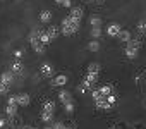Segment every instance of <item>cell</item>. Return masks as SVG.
I'll list each match as a JSON object with an SVG mask.
<instances>
[{
  "instance_id": "29",
  "label": "cell",
  "mask_w": 146,
  "mask_h": 129,
  "mask_svg": "<svg viewBox=\"0 0 146 129\" xmlns=\"http://www.w3.org/2000/svg\"><path fill=\"white\" fill-rule=\"evenodd\" d=\"M93 2H96V4H103L105 0H93Z\"/></svg>"
},
{
  "instance_id": "10",
  "label": "cell",
  "mask_w": 146,
  "mask_h": 129,
  "mask_svg": "<svg viewBox=\"0 0 146 129\" xmlns=\"http://www.w3.org/2000/svg\"><path fill=\"white\" fill-rule=\"evenodd\" d=\"M67 81H69V78L65 76V74H57V76H53L52 78V86L53 88H64L65 84H67Z\"/></svg>"
},
{
  "instance_id": "19",
  "label": "cell",
  "mask_w": 146,
  "mask_h": 129,
  "mask_svg": "<svg viewBox=\"0 0 146 129\" xmlns=\"http://www.w3.org/2000/svg\"><path fill=\"white\" fill-rule=\"evenodd\" d=\"M102 24H103V23H102V19H100L98 16H91V17H90V26H91V28H102Z\"/></svg>"
},
{
  "instance_id": "4",
  "label": "cell",
  "mask_w": 146,
  "mask_h": 129,
  "mask_svg": "<svg viewBox=\"0 0 146 129\" xmlns=\"http://www.w3.org/2000/svg\"><path fill=\"white\" fill-rule=\"evenodd\" d=\"M93 102H95V107H96L98 110L110 112V110L117 105V93H113V95H110V96H95Z\"/></svg>"
},
{
  "instance_id": "8",
  "label": "cell",
  "mask_w": 146,
  "mask_h": 129,
  "mask_svg": "<svg viewBox=\"0 0 146 129\" xmlns=\"http://www.w3.org/2000/svg\"><path fill=\"white\" fill-rule=\"evenodd\" d=\"M40 74L43 78H46V79H52L55 76V69H53V66H52L50 62H43L41 66H40Z\"/></svg>"
},
{
  "instance_id": "17",
  "label": "cell",
  "mask_w": 146,
  "mask_h": 129,
  "mask_svg": "<svg viewBox=\"0 0 146 129\" xmlns=\"http://www.w3.org/2000/svg\"><path fill=\"white\" fill-rule=\"evenodd\" d=\"M52 17H53V14H52L50 11H46V9L40 12V23H41V24H50Z\"/></svg>"
},
{
  "instance_id": "23",
  "label": "cell",
  "mask_w": 146,
  "mask_h": 129,
  "mask_svg": "<svg viewBox=\"0 0 146 129\" xmlns=\"http://www.w3.org/2000/svg\"><path fill=\"white\" fill-rule=\"evenodd\" d=\"M137 33L139 35H146V19H141L137 23Z\"/></svg>"
},
{
  "instance_id": "16",
  "label": "cell",
  "mask_w": 146,
  "mask_h": 129,
  "mask_svg": "<svg viewBox=\"0 0 146 129\" xmlns=\"http://www.w3.org/2000/svg\"><path fill=\"white\" fill-rule=\"evenodd\" d=\"M17 108H19L17 105H11V103H7V105H5V115H7V119L12 120V119L17 115Z\"/></svg>"
},
{
  "instance_id": "25",
  "label": "cell",
  "mask_w": 146,
  "mask_h": 129,
  "mask_svg": "<svg viewBox=\"0 0 146 129\" xmlns=\"http://www.w3.org/2000/svg\"><path fill=\"white\" fill-rule=\"evenodd\" d=\"M9 90H11V86H7L5 83L0 81V95H7V93H9Z\"/></svg>"
},
{
  "instance_id": "27",
  "label": "cell",
  "mask_w": 146,
  "mask_h": 129,
  "mask_svg": "<svg viewBox=\"0 0 146 129\" xmlns=\"http://www.w3.org/2000/svg\"><path fill=\"white\" fill-rule=\"evenodd\" d=\"M21 129H35V127L29 126V124H24V126H21Z\"/></svg>"
},
{
  "instance_id": "5",
  "label": "cell",
  "mask_w": 146,
  "mask_h": 129,
  "mask_svg": "<svg viewBox=\"0 0 146 129\" xmlns=\"http://www.w3.org/2000/svg\"><path fill=\"white\" fill-rule=\"evenodd\" d=\"M139 50H141V41L139 40H134L131 38L127 43H125V48H124V53L129 60H136L139 57Z\"/></svg>"
},
{
  "instance_id": "15",
  "label": "cell",
  "mask_w": 146,
  "mask_h": 129,
  "mask_svg": "<svg viewBox=\"0 0 146 129\" xmlns=\"http://www.w3.org/2000/svg\"><path fill=\"white\" fill-rule=\"evenodd\" d=\"M45 31H46V35H48V38L52 41H55L58 38V35H60V28L58 26H48V28H45Z\"/></svg>"
},
{
  "instance_id": "32",
  "label": "cell",
  "mask_w": 146,
  "mask_h": 129,
  "mask_svg": "<svg viewBox=\"0 0 146 129\" xmlns=\"http://www.w3.org/2000/svg\"><path fill=\"white\" fill-rule=\"evenodd\" d=\"M5 129H7V127H5Z\"/></svg>"
},
{
  "instance_id": "28",
  "label": "cell",
  "mask_w": 146,
  "mask_h": 129,
  "mask_svg": "<svg viewBox=\"0 0 146 129\" xmlns=\"http://www.w3.org/2000/svg\"><path fill=\"white\" fill-rule=\"evenodd\" d=\"M55 4H58V5H62V4H64V0H55Z\"/></svg>"
},
{
  "instance_id": "2",
  "label": "cell",
  "mask_w": 146,
  "mask_h": 129,
  "mask_svg": "<svg viewBox=\"0 0 146 129\" xmlns=\"http://www.w3.org/2000/svg\"><path fill=\"white\" fill-rule=\"evenodd\" d=\"M79 28H81V21L70 17V16L67 14V16L62 19V23H60V35H64V36H72V35H76V33L79 31Z\"/></svg>"
},
{
  "instance_id": "1",
  "label": "cell",
  "mask_w": 146,
  "mask_h": 129,
  "mask_svg": "<svg viewBox=\"0 0 146 129\" xmlns=\"http://www.w3.org/2000/svg\"><path fill=\"white\" fill-rule=\"evenodd\" d=\"M100 71H102V66L98 62H91L88 69H86V74L83 78V81L79 83L78 86V91L81 95H86V93H91L95 88H96V83H98V78H100Z\"/></svg>"
},
{
  "instance_id": "30",
  "label": "cell",
  "mask_w": 146,
  "mask_h": 129,
  "mask_svg": "<svg viewBox=\"0 0 146 129\" xmlns=\"http://www.w3.org/2000/svg\"><path fill=\"white\" fill-rule=\"evenodd\" d=\"M45 129H53V126H52V124H48V126H45Z\"/></svg>"
},
{
  "instance_id": "26",
  "label": "cell",
  "mask_w": 146,
  "mask_h": 129,
  "mask_svg": "<svg viewBox=\"0 0 146 129\" xmlns=\"http://www.w3.org/2000/svg\"><path fill=\"white\" fill-rule=\"evenodd\" d=\"M9 124V119H0V129H5Z\"/></svg>"
},
{
  "instance_id": "31",
  "label": "cell",
  "mask_w": 146,
  "mask_h": 129,
  "mask_svg": "<svg viewBox=\"0 0 146 129\" xmlns=\"http://www.w3.org/2000/svg\"><path fill=\"white\" fill-rule=\"evenodd\" d=\"M110 129H115V127H110Z\"/></svg>"
},
{
  "instance_id": "6",
  "label": "cell",
  "mask_w": 146,
  "mask_h": 129,
  "mask_svg": "<svg viewBox=\"0 0 146 129\" xmlns=\"http://www.w3.org/2000/svg\"><path fill=\"white\" fill-rule=\"evenodd\" d=\"M53 117H55V102L53 100H46L43 103V108H41V120L45 124H52Z\"/></svg>"
},
{
  "instance_id": "12",
  "label": "cell",
  "mask_w": 146,
  "mask_h": 129,
  "mask_svg": "<svg viewBox=\"0 0 146 129\" xmlns=\"http://www.w3.org/2000/svg\"><path fill=\"white\" fill-rule=\"evenodd\" d=\"M11 71L14 72V76H23L24 74V64H23V60H14L11 64Z\"/></svg>"
},
{
  "instance_id": "21",
  "label": "cell",
  "mask_w": 146,
  "mask_h": 129,
  "mask_svg": "<svg viewBox=\"0 0 146 129\" xmlns=\"http://www.w3.org/2000/svg\"><path fill=\"white\" fill-rule=\"evenodd\" d=\"M88 50L93 52V53L98 52V50H100V40H91V41L88 43Z\"/></svg>"
},
{
  "instance_id": "22",
  "label": "cell",
  "mask_w": 146,
  "mask_h": 129,
  "mask_svg": "<svg viewBox=\"0 0 146 129\" xmlns=\"http://www.w3.org/2000/svg\"><path fill=\"white\" fill-rule=\"evenodd\" d=\"M40 38H41V41H43V45H46V47H48V45L52 43V40L48 38V35H46V31H45L43 28L40 29Z\"/></svg>"
},
{
  "instance_id": "7",
  "label": "cell",
  "mask_w": 146,
  "mask_h": 129,
  "mask_svg": "<svg viewBox=\"0 0 146 129\" xmlns=\"http://www.w3.org/2000/svg\"><path fill=\"white\" fill-rule=\"evenodd\" d=\"M58 102L64 105V110L67 114H72L74 112V98H72V95L67 91V90H60L58 91Z\"/></svg>"
},
{
  "instance_id": "11",
  "label": "cell",
  "mask_w": 146,
  "mask_h": 129,
  "mask_svg": "<svg viewBox=\"0 0 146 129\" xmlns=\"http://www.w3.org/2000/svg\"><path fill=\"white\" fill-rule=\"evenodd\" d=\"M0 81L5 83L7 86H12V84H14V81H16V76H14V72H12V71H4L2 74H0Z\"/></svg>"
},
{
  "instance_id": "3",
  "label": "cell",
  "mask_w": 146,
  "mask_h": 129,
  "mask_svg": "<svg viewBox=\"0 0 146 129\" xmlns=\"http://www.w3.org/2000/svg\"><path fill=\"white\" fill-rule=\"evenodd\" d=\"M40 29H41V28H33V29L29 31L28 40H29V45H31L33 52L38 53V55H43L45 50H46V45H43V41H41V38H40Z\"/></svg>"
},
{
  "instance_id": "13",
  "label": "cell",
  "mask_w": 146,
  "mask_h": 129,
  "mask_svg": "<svg viewBox=\"0 0 146 129\" xmlns=\"http://www.w3.org/2000/svg\"><path fill=\"white\" fill-rule=\"evenodd\" d=\"M69 16H70V17H74V19H78V21H83V17H84V9H83V7H79V5L70 7Z\"/></svg>"
},
{
  "instance_id": "20",
  "label": "cell",
  "mask_w": 146,
  "mask_h": 129,
  "mask_svg": "<svg viewBox=\"0 0 146 129\" xmlns=\"http://www.w3.org/2000/svg\"><path fill=\"white\" fill-rule=\"evenodd\" d=\"M90 35H91V38H93V40H100V38H102V35H103V29H102V28H91Z\"/></svg>"
},
{
  "instance_id": "14",
  "label": "cell",
  "mask_w": 146,
  "mask_h": 129,
  "mask_svg": "<svg viewBox=\"0 0 146 129\" xmlns=\"http://www.w3.org/2000/svg\"><path fill=\"white\" fill-rule=\"evenodd\" d=\"M16 98H17V105L19 107H28L31 103V96L28 93H17Z\"/></svg>"
},
{
  "instance_id": "9",
  "label": "cell",
  "mask_w": 146,
  "mask_h": 129,
  "mask_svg": "<svg viewBox=\"0 0 146 129\" xmlns=\"http://www.w3.org/2000/svg\"><path fill=\"white\" fill-rule=\"evenodd\" d=\"M120 31H122V26H120L119 23H110V24L107 26V29H105V35H107L108 38H115V40H117V36H119Z\"/></svg>"
},
{
  "instance_id": "24",
  "label": "cell",
  "mask_w": 146,
  "mask_h": 129,
  "mask_svg": "<svg viewBox=\"0 0 146 129\" xmlns=\"http://www.w3.org/2000/svg\"><path fill=\"white\" fill-rule=\"evenodd\" d=\"M14 60H23V55H24V52H23V48H17V50H14Z\"/></svg>"
},
{
  "instance_id": "18",
  "label": "cell",
  "mask_w": 146,
  "mask_h": 129,
  "mask_svg": "<svg viewBox=\"0 0 146 129\" xmlns=\"http://www.w3.org/2000/svg\"><path fill=\"white\" fill-rule=\"evenodd\" d=\"M131 38H132V36H131V33H129L127 29H122V31L119 33V36H117V40H119L120 43H124V45H125V43H127Z\"/></svg>"
}]
</instances>
